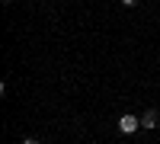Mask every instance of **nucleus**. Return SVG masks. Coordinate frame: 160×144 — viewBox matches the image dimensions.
<instances>
[{
	"mask_svg": "<svg viewBox=\"0 0 160 144\" xmlns=\"http://www.w3.org/2000/svg\"><path fill=\"white\" fill-rule=\"evenodd\" d=\"M3 3H10V0H3Z\"/></svg>",
	"mask_w": 160,
	"mask_h": 144,
	"instance_id": "obj_5",
	"label": "nucleus"
},
{
	"mask_svg": "<svg viewBox=\"0 0 160 144\" xmlns=\"http://www.w3.org/2000/svg\"><path fill=\"white\" fill-rule=\"evenodd\" d=\"M138 3V0H122V7H135Z\"/></svg>",
	"mask_w": 160,
	"mask_h": 144,
	"instance_id": "obj_4",
	"label": "nucleus"
},
{
	"mask_svg": "<svg viewBox=\"0 0 160 144\" xmlns=\"http://www.w3.org/2000/svg\"><path fill=\"white\" fill-rule=\"evenodd\" d=\"M157 122H160V112L157 109H148L141 115V128H157Z\"/></svg>",
	"mask_w": 160,
	"mask_h": 144,
	"instance_id": "obj_2",
	"label": "nucleus"
},
{
	"mask_svg": "<svg viewBox=\"0 0 160 144\" xmlns=\"http://www.w3.org/2000/svg\"><path fill=\"white\" fill-rule=\"evenodd\" d=\"M22 144H42V141H38V138H26Z\"/></svg>",
	"mask_w": 160,
	"mask_h": 144,
	"instance_id": "obj_3",
	"label": "nucleus"
},
{
	"mask_svg": "<svg viewBox=\"0 0 160 144\" xmlns=\"http://www.w3.org/2000/svg\"><path fill=\"white\" fill-rule=\"evenodd\" d=\"M138 128H141V119H138V115H122V119H118V132H122V135H135L138 132Z\"/></svg>",
	"mask_w": 160,
	"mask_h": 144,
	"instance_id": "obj_1",
	"label": "nucleus"
}]
</instances>
